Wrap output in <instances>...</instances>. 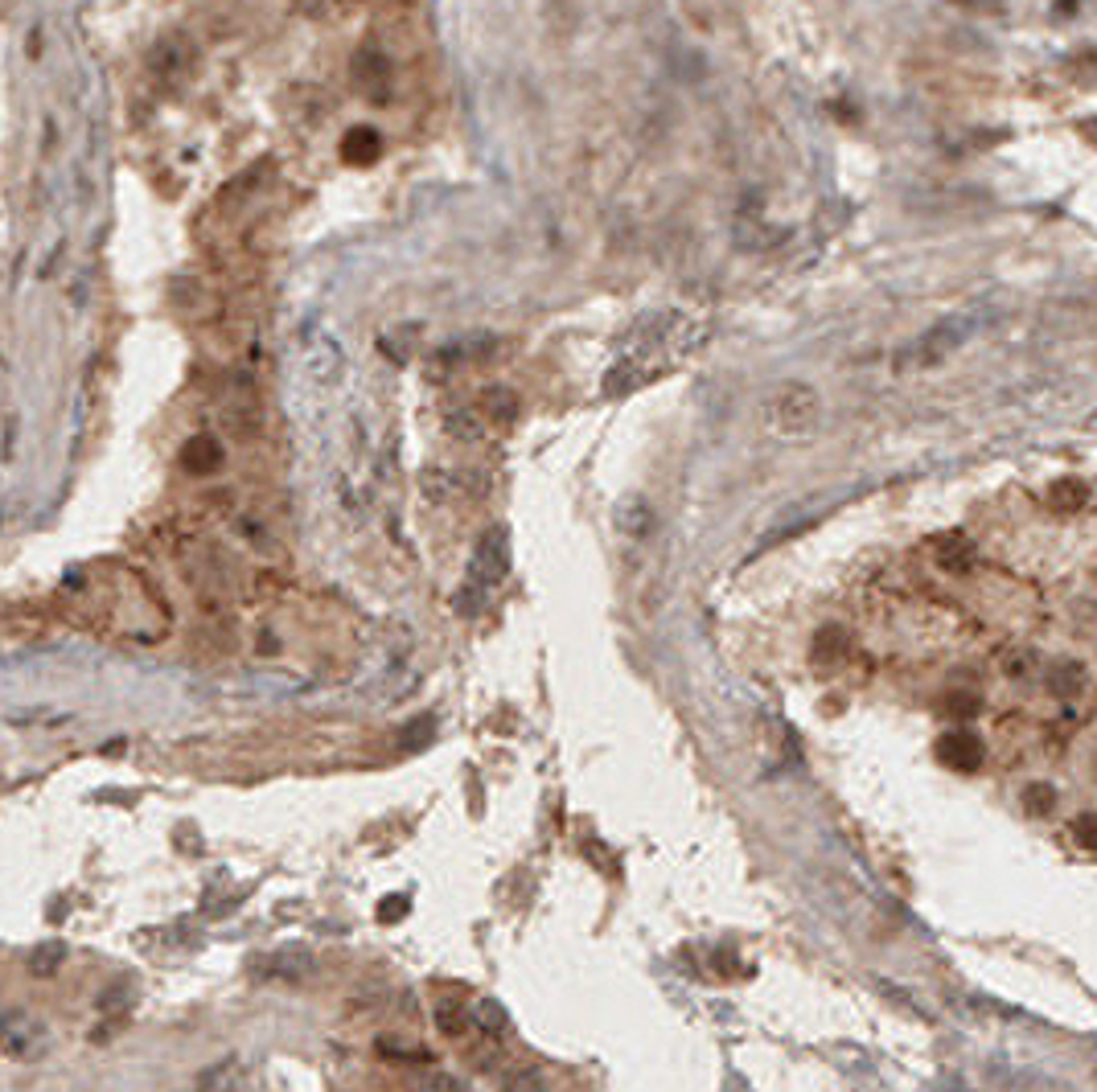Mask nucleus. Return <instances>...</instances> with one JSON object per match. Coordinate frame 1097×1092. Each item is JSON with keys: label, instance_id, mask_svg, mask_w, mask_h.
I'll list each match as a JSON object with an SVG mask.
<instances>
[{"label": "nucleus", "instance_id": "nucleus-9", "mask_svg": "<svg viewBox=\"0 0 1097 1092\" xmlns=\"http://www.w3.org/2000/svg\"><path fill=\"white\" fill-rule=\"evenodd\" d=\"M436 1027H440V1035H448V1040H465L469 1027H473V1019L465 1015V1007H460L456 998H444V1002H436Z\"/></svg>", "mask_w": 1097, "mask_h": 1092}, {"label": "nucleus", "instance_id": "nucleus-17", "mask_svg": "<svg viewBox=\"0 0 1097 1092\" xmlns=\"http://www.w3.org/2000/svg\"><path fill=\"white\" fill-rule=\"evenodd\" d=\"M49 957H62V945H49V949H41L37 957H33V970H41V974H49L58 961H49Z\"/></svg>", "mask_w": 1097, "mask_h": 1092}, {"label": "nucleus", "instance_id": "nucleus-3", "mask_svg": "<svg viewBox=\"0 0 1097 1092\" xmlns=\"http://www.w3.org/2000/svg\"><path fill=\"white\" fill-rule=\"evenodd\" d=\"M933 751H937V760H941L946 768H954V772H974V768L983 764V755H987L979 731H970V728L941 731V739H937Z\"/></svg>", "mask_w": 1097, "mask_h": 1092}, {"label": "nucleus", "instance_id": "nucleus-8", "mask_svg": "<svg viewBox=\"0 0 1097 1092\" xmlns=\"http://www.w3.org/2000/svg\"><path fill=\"white\" fill-rule=\"evenodd\" d=\"M933 551H937V563H941L946 571H966L970 559H974V547L966 542V534H941V538L933 542Z\"/></svg>", "mask_w": 1097, "mask_h": 1092}, {"label": "nucleus", "instance_id": "nucleus-5", "mask_svg": "<svg viewBox=\"0 0 1097 1092\" xmlns=\"http://www.w3.org/2000/svg\"><path fill=\"white\" fill-rule=\"evenodd\" d=\"M1044 686H1049L1057 699H1077V695L1090 686V670H1086L1077 658H1061V662L1049 666Z\"/></svg>", "mask_w": 1097, "mask_h": 1092}, {"label": "nucleus", "instance_id": "nucleus-12", "mask_svg": "<svg viewBox=\"0 0 1097 1092\" xmlns=\"http://www.w3.org/2000/svg\"><path fill=\"white\" fill-rule=\"evenodd\" d=\"M502 1092H547V1085L535 1068H514L502 1077Z\"/></svg>", "mask_w": 1097, "mask_h": 1092}, {"label": "nucleus", "instance_id": "nucleus-1", "mask_svg": "<svg viewBox=\"0 0 1097 1092\" xmlns=\"http://www.w3.org/2000/svg\"><path fill=\"white\" fill-rule=\"evenodd\" d=\"M983 309H966V313H954L937 325H929L917 342H909L904 350H896V369H925V365L946 362L950 354H958L979 329H983Z\"/></svg>", "mask_w": 1097, "mask_h": 1092}, {"label": "nucleus", "instance_id": "nucleus-10", "mask_svg": "<svg viewBox=\"0 0 1097 1092\" xmlns=\"http://www.w3.org/2000/svg\"><path fill=\"white\" fill-rule=\"evenodd\" d=\"M1090 501V489H1086V481H1057L1053 485V505L1057 509H1082Z\"/></svg>", "mask_w": 1097, "mask_h": 1092}, {"label": "nucleus", "instance_id": "nucleus-2", "mask_svg": "<svg viewBox=\"0 0 1097 1092\" xmlns=\"http://www.w3.org/2000/svg\"><path fill=\"white\" fill-rule=\"evenodd\" d=\"M822 419V394L810 382H781L764 398V423L781 439H801L814 435Z\"/></svg>", "mask_w": 1097, "mask_h": 1092}, {"label": "nucleus", "instance_id": "nucleus-4", "mask_svg": "<svg viewBox=\"0 0 1097 1092\" xmlns=\"http://www.w3.org/2000/svg\"><path fill=\"white\" fill-rule=\"evenodd\" d=\"M506 567H510V542H506V530L493 526V530L477 542V555H473L469 575H473L481 588H493V584L506 575Z\"/></svg>", "mask_w": 1097, "mask_h": 1092}, {"label": "nucleus", "instance_id": "nucleus-11", "mask_svg": "<svg viewBox=\"0 0 1097 1092\" xmlns=\"http://www.w3.org/2000/svg\"><path fill=\"white\" fill-rule=\"evenodd\" d=\"M1024 805H1028V813H1036V817H1049V813L1057 809V788H1053V784H1044V780H1036V784H1028V788H1024Z\"/></svg>", "mask_w": 1097, "mask_h": 1092}, {"label": "nucleus", "instance_id": "nucleus-18", "mask_svg": "<svg viewBox=\"0 0 1097 1092\" xmlns=\"http://www.w3.org/2000/svg\"><path fill=\"white\" fill-rule=\"evenodd\" d=\"M403 912H407V900H386V904L378 908V916H382V920H390V916H403Z\"/></svg>", "mask_w": 1097, "mask_h": 1092}, {"label": "nucleus", "instance_id": "nucleus-15", "mask_svg": "<svg viewBox=\"0 0 1097 1092\" xmlns=\"http://www.w3.org/2000/svg\"><path fill=\"white\" fill-rule=\"evenodd\" d=\"M979 707H983V703H979V695H962V691H954V695L946 699V711H950V715H958L962 724H966V719H970Z\"/></svg>", "mask_w": 1097, "mask_h": 1092}, {"label": "nucleus", "instance_id": "nucleus-16", "mask_svg": "<svg viewBox=\"0 0 1097 1092\" xmlns=\"http://www.w3.org/2000/svg\"><path fill=\"white\" fill-rule=\"evenodd\" d=\"M477 1019H481L485 1035H502V1031H506V1015H502V1007H493V1002H481V1007H477Z\"/></svg>", "mask_w": 1097, "mask_h": 1092}, {"label": "nucleus", "instance_id": "nucleus-19", "mask_svg": "<svg viewBox=\"0 0 1097 1092\" xmlns=\"http://www.w3.org/2000/svg\"><path fill=\"white\" fill-rule=\"evenodd\" d=\"M1090 423H1094V431H1097V411H1094V419H1090Z\"/></svg>", "mask_w": 1097, "mask_h": 1092}, {"label": "nucleus", "instance_id": "nucleus-14", "mask_svg": "<svg viewBox=\"0 0 1097 1092\" xmlns=\"http://www.w3.org/2000/svg\"><path fill=\"white\" fill-rule=\"evenodd\" d=\"M1073 842H1077L1082 850H1094L1097 854V813H1082V817L1073 821Z\"/></svg>", "mask_w": 1097, "mask_h": 1092}, {"label": "nucleus", "instance_id": "nucleus-7", "mask_svg": "<svg viewBox=\"0 0 1097 1092\" xmlns=\"http://www.w3.org/2000/svg\"><path fill=\"white\" fill-rule=\"evenodd\" d=\"M847 649H851V633L843 629V625H822L818 633H814V645H810V658H814V666H838L843 658H847Z\"/></svg>", "mask_w": 1097, "mask_h": 1092}, {"label": "nucleus", "instance_id": "nucleus-13", "mask_svg": "<svg viewBox=\"0 0 1097 1092\" xmlns=\"http://www.w3.org/2000/svg\"><path fill=\"white\" fill-rule=\"evenodd\" d=\"M485 407H489L493 423H510L518 415V398L510 390H485Z\"/></svg>", "mask_w": 1097, "mask_h": 1092}, {"label": "nucleus", "instance_id": "nucleus-6", "mask_svg": "<svg viewBox=\"0 0 1097 1092\" xmlns=\"http://www.w3.org/2000/svg\"><path fill=\"white\" fill-rule=\"evenodd\" d=\"M617 530L629 534V538H646L654 530V505L642 497V493H629L625 501H617V514H613Z\"/></svg>", "mask_w": 1097, "mask_h": 1092}]
</instances>
